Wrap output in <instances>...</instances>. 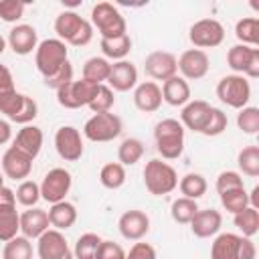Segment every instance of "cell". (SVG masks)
I'll use <instances>...</instances> for the list:
<instances>
[{
    "label": "cell",
    "instance_id": "57",
    "mask_svg": "<svg viewBox=\"0 0 259 259\" xmlns=\"http://www.w3.org/2000/svg\"><path fill=\"white\" fill-rule=\"evenodd\" d=\"M4 184V174H2V170H0V186Z\"/></svg>",
    "mask_w": 259,
    "mask_h": 259
},
{
    "label": "cell",
    "instance_id": "9",
    "mask_svg": "<svg viewBox=\"0 0 259 259\" xmlns=\"http://www.w3.org/2000/svg\"><path fill=\"white\" fill-rule=\"evenodd\" d=\"M99 85L91 83L87 79H79V81H71L63 87L57 89V101L61 107L65 109H79V107H87L91 103V99L95 97Z\"/></svg>",
    "mask_w": 259,
    "mask_h": 259
},
{
    "label": "cell",
    "instance_id": "52",
    "mask_svg": "<svg viewBox=\"0 0 259 259\" xmlns=\"http://www.w3.org/2000/svg\"><path fill=\"white\" fill-rule=\"evenodd\" d=\"M257 257V247L249 237H241L239 243V259H255Z\"/></svg>",
    "mask_w": 259,
    "mask_h": 259
},
{
    "label": "cell",
    "instance_id": "41",
    "mask_svg": "<svg viewBox=\"0 0 259 259\" xmlns=\"http://www.w3.org/2000/svg\"><path fill=\"white\" fill-rule=\"evenodd\" d=\"M196 210H198L196 200L184 198V196L172 200V204H170V214H172V219H174L178 225H188V223L192 221V217L196 214Z\"/></svg>",
    "mask_w": 259,
    "mask_h": 259
},
{
    "label": "cell",
    "instance_id": "48",
    "mask_svg": "<svg viewBox=\"0 0 259 259\" xmlns=\"http://www.w3.org/2000/svg\"><path fill=\"white\" fill-rule=\"evenodd\" d=\"M217 192H225V190H233V188H245V182H243V176L235 170H225L217 176Z\"/></svg>",
    "mask_w": 259,
    "mask_h": 259
},
{
    "label": "cell",
    "instance_id": "37",
    "mask_svg": "<svg viewBox=\"0 0 259 259\" xmlns=\"http://www.w3.org/2000/svg\"><path fill=\"white\" fill-rule=\"evenodd\" d=\"M101 241H103V239H101L97 233H83V235L75 241L73 257H75V259H95Z\"/></svg>",
    "mask_w": 259,
    "mask_h": 259
},
{
    "label": "cell",
    "instance_id": "8",
    "mask_svg": "<svg viewBox=\"0 0 259 259\" xmlns=\"http://www.w3.org/2000/svg\"><path fill=\"white\" fill-rule=\"evenodd\" d=\"M123 125H121V117L105 111V113H93L85 125H83V136L91 142L103 144V142H111L121 134Z\"/></svg>",
    "mask_w": 259,
    "mask_h": 259
},
{
    "label": "cell",
    "instance_id": "50",
    "mask_svg": "<svg viewBox=\"0 0 259 259\" xmlns=\"http://www.w3.org/2000/svg\"><path fill=\"white\" fill-rule=\"evenodd\" d=\"M125 259H156V249L150 243H134L125 253Z\"/></svg>",
    "mask_w": 259,
    "mask_h": 259
},
{
    "label": "cell",
    "instance_id": "3",
    "mask_svg": "<svg viewBox=\"0 0 259 259\" xmlns=\"http://www.w3.org/2000/svg\"><path fill=\"white\" fill-rule=\"evenodd\" d=\"M142 174H144L146 190L150 194H154V196L170 194L178 186V174H176V170L168 162H164L160 158L148 160Z\"/></svg>",
    "mask_w": 259,
    "mask_h": 259
},
{
    "label": "cell",
    "instance_id": "17",
    "mask_svg": "<svg viewBox=\"0 0 259 259\" xmlns=\"http://www.w3.org/2000/svg\"><path fill=\"white\" fill-rule=\"evenodd\" d=\"M117 229L127 241H142L150 231V217L138 208L125 210L117 221Z\"/></svg>",
    "mask_w": 259,
    "mask_h": 259
},
{
    "label": "cell",
    "instance_id": "18",
    "mask_svg": "<svg viewBox=\"0 0 259 259\" xmlns=\"http://www.w3.org/2000/svg\"><path fill=\"white\" fill-rule=\"evenodd\" d=\"M0 166H2V174L6 178H10V180H24V178H28V174L32 170V158H28L18 148L10 146L2 154Z\"/></svg>",
    "mask_w": 259,
    "mask_h": 259
},
{
    "label": "cell",
    "instance_id": "1",
    "mask_svg": "<svg viewBox=\"0 0 259 259\" xmlns=\"http://www.w3.org/2000/svg\"><path fill=\"white\" fill-rule=\"evenodd\" d=\"M57 38L71 47H85L93 38V26L75 10H65L55 18Z\"/></svg>",
    "mask_w": 259,
    "mask_h": 259
},
{
    "label": "cell",
    "instance_id": "31",
    "mask_svg": "<svg viewBox=\"0 0 259 259\" xmlns=\"http://www.w3.org/2000/svg\"><path fill=\"white\" fill-rule=\"evenodd\" d=\"M109 71H111V63L105 57H91L83 65V79L103 85V81H107L109 77Z\"/></svg>",
    "mask_w": 259,
    "mask_h": 259
},
{
    "label": "cell",
    "instance_id": "13",
    "mask_svg": "<svg viewBox=\"0 0 259 259\" xmlns=\"http://www.w3.org/2000/svg\"><path fill=\"white\" fill-rule=\"evenodd\" d=\"M36 255L38 259H75L65 235L57 229H49L36 239Z\"/></svg>",
    "mask_w": 259,
    "mask_h": 259
},
{
    "label": "cell",
    "instance_id": "28",
    "mask_svg": "<svg viewBox=\"0 0 259 259\" xmlns=\"http://www.w3.org/2000/svg\"><path fill=\"white\" fill-rule=\"evenodd\" d=\"M239 243H241V235L235 233L217 235L210 245V259H239Z\"/></svg>",
    "mask_w": 259,
    "mask_h": 259
},
{
    "label": "cell",
    "instance_id": "22",
    "mask_svg": "<svg viewBox=\"0 0 259 259\" xmlns=\"http://www.w3.org/2000/svg\"><path fill=\"white\" fill-rule=\"evenodd\" d=\"M107 83L111 91H130L138 85V69L130 61H115L111 65Z\"/></svg>",
    "mask_w": 259,
    "mask_h": 259
},
{
    "label": "cell",
    "instance_id": "15",
    "mask_svg": "<svg viewBox=\"0 0 259 259\" xmlns=\"http://www.w3.org/2000/svg\"><path fill=\"white\" fill-rule=\"evenodd\" d=\"M176 65H178V71L182 73V79L196 81V79H202L208 73L210 61H208V55L204 51H200V49H188V51H184L176 59Z\"/></svg>",
    "mask_w": 259,
    "mask_h": 259
},
{
    "label": "cell",
    "instance_id": "4",
    "mask_svg": "<svg viewBox=\"0 0 259 259\" xmlns=\"http://www.w3.org/2000/svg\"><path fill=\"white\" fill-rule=\"evenodd\" d=\"M67 61H69V49L59 38H45L38 42L34 51V65H36V71L42 75V79L53 75Z\"/></svg>",
    "mask_w": 259,
    "mask_h": 259
},
{
    "label": "cell",
    "instance_id": "19",
    "mask_svg": "<svg viewBox=\"0 0 259 259\" xmlns=\"http://www.w3.org/2000/svg\"><path fill=\"white\" fill-rule=\"evenodd\" d=\"M188 225H190V231L194 237L208 239V237L219 235L221 225H223V214L214 208H198Z\"/></svg>",
    "mask_w": 259,
    "mask_h": 259
},
{
    "label": "cell",
    "instance_id": "39",
    "mask_svg": "<svg viewBox=\"0 0 259 259\" xmlns=\"http://www.w3.org/2000/svg\"><path fill=\"white\" fill-rule=\"evenodd\" d=\"M237 166L245 176L257 178L259 176V148L257 146H245L237 156Z\"/></svg>",
    "mask_w": 259,
    "mask_h": 259
},
{
    "label": "cell",
    "instance_id": "45",
    "mask_svg": "<svg viewBox=\"0 0 259 259\" xmlns=\"http://www.w3.org/2000/svg\"><path fill=\"white\" fill-rule=\"evenodd\" d=\"M113 103H115V95H113L111 87H109V85H99L95 97L91 99V103H89L87 107H89L93 113H105V111H111Z\"/></svg>",
    "mask_w": 259,
    "mask_h": 259
},
{
    "label": "cell",
    "instance_id": "55",
    "mask_svg": "<svg viewBox=\"0 0 259 259\" xmlns=\"http://www.w3.org/2000/svg\"><path fill=\"white\" fill-rule=\"evenodd\" d=\"M249 206H253V208L259 210V186H253V190L249 194Z\"/></svg>",
    "mask_w": 259,
    "mask_h": 259
},
{
    "label": "cell",
    "instance_id": "36",
    "mask_svg": "<svg viewBox=\"0 0 259 259\" xmlns=\"http://www.w3.org/2000/svg\"><path fill=\"white\" fill-rule=\"evenodd\" d=\"M233 223H235V227L243 233L241 237H255L257 235V231H259V210L257 208H253V206H247V208H243L241 212H237V214H233Z\"/></svg>",
    "mask_w": 259,
    "mask_h": 259
},
{
    "label": "cell",
    "instance_id": "27",
    "mask_svg": "<svg viewBox=\"0 0 259 259\" xmlns=\"http://www.w3.org/2000/svg\"><path fill=\"white\" fill-rule=\"evenodd\" d=\"M47 214H49L51 227L57 229V231H67V229H71V227L75 225V221H77V208H75V204L69 202V200H61V202L51 204V208H49Z\"/></svg>",
    "mask_w": 259,
    "mask_h": 259
},
{
    "label": "cell",
    "instance_id": "34",
    "mask_svg": "<svg viewBox=\"0 0 259 259\" xmlns=\"http://www.w3.org/2000/svg\"><path fill=\"white\" fill-rule=\"evenodd\" d=\"M144 156V142L138 138H125L117 148V160L121 166H134Z\"/></svg>",
    "mask_w": 259,
    "mask_h": 259
},
{
    "label": "cell",
    "instance_id": "42",
    "mask_svg": "<svg viewBox=\"0 0 259 259\" xmlns=\"http://www.w3.org/2000/svg\"><path fill=\"white\" fill-rule=\"evenodd\" d=\"M16 196V202L26 206V208H32L36 206V202L40 200V186L34 182V180H22L14 192Z\"/></svg>",
    "mask_w": 259,
    "mask_h": 259
},
{
    "label": "cell",
    "instance_id": "46",
    "mask_svg": "<svg viewBox=\"0 0 259 259\" xmlns=\"http://www.w3.org/2000/svg\"><path fill=\"white\" fill-rule=\"evenodd\" d=\"M26 4L20 0H0V18L4 22H16L22 18Z\"/></svg>",
    "mask_w": 259,
    "mask_h": 259
},
{
    "label": "cell",
    "instance_id": "54",
    "mask_svg": "<svg viewBox=\"0 0 259 259\" xmlns=\"http://www.w3.org/2000/svg\"><path fill=\"white\" fill-rule=\"evenodd\" d=\"M10 138H12L10 123H8L6 119H2V117H0V146H2V144H6V142H10Z\"/></svg>",
    "mask_w": 259,
    "mask_h": 259
},
{
    "label": "cell",
    "instance_id": "7",
    "mask_svg": "<svg viewBox=\"0 0 259 259\" xmlns=\"http://www.w3.org/2000/svg\"><path fill=\"white\" fill-rule=\"evenodd\" d=\"M0 113H4L10 121L28 125L38 115V105L32 97L18 91H10L6 95H0Z\"/></svg>",
    "mask_w": 259,
    "mask_h": 259
},
{
    "label": "cell",
    "instance_id": "38",
    "mask_svg": "<svg viewBox=\"0 0 259 259\" xmlns=\"http://www.w3.org/2000/svg\"><path fill=\"white\" fill-rule=\"evenodd\" d=\"M2 259H32V243L30 239L16 235L14 239L4 243Z\"/></svg>",
    "mask_w": 259,
    "mask_h": 259
},
{
    "label": "cell",
    "instance_id": "25",
    "mask_svg": "<svg viewBox=\"0 0 259 259\" xmlns=\"http://www.w3.org/2000/svg\"><path fill=\"white\" fill-rule=\"evenodd\" d=\"M42 130L38 125H22L18 132H16V138L12 140V146L18 148L20 152H24L28 158H36L40 154V148H42Z\"/></svg>",
    "mask_w": 259,
    "mask_h": 259
},
{
    "label": "cell",
    "instance_id": "2",
    "mask_svg": "<svg viewBox=\"0 0 259 259\" xmlns=\"http://www.w3.org/2000/svg\"><path fill=\"white\" fill-rule=\"evenodd\" d=\"M154 142L162 160L180 158L184 150V125L174 117H166L158 121L154 127Z\"/></svg>",
    "mask_w": 259,
    "mask_h": 259
},
{
    "label": "cell",
    "instance_id": "53",
    "mask_svg": "<svg viewBox=\"0 0 259 259\" xmlns=\"http://www.w3.org/2000/svg\"><path fill=\"white\" fill-rule=\"evenodd\" d=\"M16 204V196H14V190L8 188L6 184L0 186V206H14Z\"/></svg>",
    "mask_w": 259,
    "mask_h": 259
},
{
    "label": "cell",
    "instance_id": "35",
    "mask_svg": "<svg viewBox=\"0 0 259 259\" xmlns=\"http://www.w3.org/2000/svg\"><path fill=\"white\" fill-rule=\"evenodd\" d=\"M99 182L109 190L121 188L125 184V166H121L119 162H107L99 170Z\"/></svg>",
    "mask_w": 259,
    "mask_h": 259
},
{
    "label": "cell",
    "instance_id": "51",
    "mask_svg": "<svg viewBox=\"0 0 259 259\" xmlns=\"http://www.w3.org/2000/svg\"><path fill=\"white\" fill-rule=\"evenodd\" d=\"M10 91H16L14 89V79H12V73L6 65H0V95H6Z\"/></svg>",
    "mask_w": 259,
    "mask_h": 259
},
{
    "label": "cell",
    "instance_id": "21",
    "mask_svg": "<svg viewBox=\"0 0 259 259\" xmlns=\"http://www.w3.org/2000/svg\"><path fill=\"white\" fill-rule=\"evenodd\" d=\"M210 109H212V105L206 103L204 99H194V101L190 99L180 111V123L184 127H188L190 132L200 134L208 115H210Z\"/></svg>",
    "mask_w": 259,
    "mask_h": 259
},
{
    "label": "cell",
    "instance_id": "16",
    "mask_svg": "<svg viewBox=\"0 0 259 259\" xmlns=\"http://www.w3.org/2000/svg\"><path fill=\"white\" fill-rule=\"evenodd\" d=\"M144 71L148 77H152L156 81H168L170 77H174L178 73L176 57L168 51H154L146 57Z\"/></svg>",
    "mask_w": 259,
    "mask_h": 259
},
{
    "label": "cell",
    "instance_id": "11",
    "mask_svg": "<svg viewBox=\"0 0 259 259\" xmlns=\"http://www.w3.org/2000/svg\"><path fill=\"white\" fill-rule=\"evenodd\" d=\"M227 65L247 79L259 77V49L247 45H233L227 53Z\"/></svg>",
    "mask_w": 259,
    "mask_h": 259
},
{
    "label": "cell",
    "instance_id": "40",
    "mask_svg": "<svg viewBox=\"0 0 259 259\" xmlns=\"http://www.w3.org/2000/svg\"><path fill=\"white\" fill-rule=\"evenodd\" d=\"M221 196V204L227 212H241L243 208L249 206V192L245 188H233V190H225L219 194Z\"/></svg>",
    "mask_w": 259,
    "mask_h": 259
},
{
    "label": "cell",
    "instance_id": "26",
    "mask_svg": "<svg viewBox=\"0 0 259 259\" xmlns=\"http://www.w3.org/2000/svg\"><path fill=\"white\" fill-rule=\"evenodd\" d=\"M160 89H162V101H166L172 107H184L190 101V85L186 79L178 75L164 81Z\"/></svg>",
    "mask_w": 259,
    "mask_h": 259
},
{
    "label": "cell",
    "instance_id": "6",
    "mask_svg": "<svg viewBox=\"0 0 259 259\" xmlns=\"http://www.w3.org/2000/svg\"><path fill=\"white\" fill-rule=\"evenodd\" d=\"M217 97L233 109H243V107H247V103L251 99V83L247 77L237 75V73L225 75L217 83Z\"/></svg>",
    "mask_w": 259,
    "mask_h": 259
},
{
    "label": "cell",
    "instance_id": "47",
    "mask_svg": "<svg viewBox=\"0 0 259 259\" xmlns=\"http://www.w3.org/2000/svg\"><path fill=\"white\" fill-rule=\"evenodd\" d=\"M73 81V65L67 61L61 69H57L53 75H49V77H45V85L49 87V89H59V87H63V85H67V83H71Z\"/></svg>",
    "mask_w": 259,
    "mask_h": 259
},
{
    "label": "cell",
    "instance_id": "20",
    "mask_svg": "<svg viewBox=\"0 0 259 259\" xmlns=\"http://www.w3.org/2000/svg\"><path fill=\"white\" fill-rule=\"evenodd\" d=\"M8 47L14 51V55H30L32 51H36L38 47V34L36 28L30 24H16L10 28L8 32Z\"/></svg>",
    "mask_w": 259,
    "mask_h": 259
},
{
    "label": "cell",
    "instance_id": "49",
    "mask_svg": "<svg viewBox=\"0 0 259 259\" xmlns=\"http://www.w3.org/2000/svg\"><path fill=\"white\" fill-rule=\"evenodd\" d=\"M95 259H125V251L115 241H101Z\"/></svg>",
    "mask_w": 259,
    "mask_h": 259
},
{
    "label": "cell",
    "instance_id": "5",
    "mask_svg": "<svg viewBox=\"0 0 259 259\" xmlns=\"http://www.w3.org/2000/svg\"><path fill=\"white\" fill-rule=\"evenodd\" d=\"M91 26L97 28L101 38H115L125 34V18L111 2H97L91 8Z\"/></svg>",
    "mask_w": 259,
    "mask_h": 259
},
{
    "label": "cell",
    "instance_id": "44",
    "mask_svg": "<svg viewBox=\"0 0 259 259\" xmlns=\"http://www.w3.org/2000/svg\"><path fill=\"white\" fill-rule=\"evenodd\" d=\"M227 125H229L227 113L223 109H219V107H212L210 109V115H208V119H206V123H204V127H202L200 134L202 136H208V138H214V136H221L227 130Z\"/></svg>",
    "mask_w": 259,
    "mask_h": 259
},
{
    "label": "cell",
    "instance_id": "43",
    "mask_svg": "<svg viewBox=\"0 0 259 259\" xmlns=\"http://www.w3.org/2000/svg\"><path fill=\"white\" fill-rule=\"evenodd\" d=\"M237 125L243 134L247 136H255L259 132V109L253 105H247L243 109H239L237 113Z\"/></svg>",
    "mask_w": 259,
    "mask_h": 259
},
{
    "label": "cell",
    "instance_id": "12",
    "mask_svg": "<svg viewBox=\"0 0 259 259\" xmlns=\"http://www.w3.org/2000/svg\"><path fill=\"white\" fill-rule=\"evenodd\" d=\"M38 186H40V198L47 200L49 204H55V202L65 200V196L69 194V190L73 186V178H71L69 170L53 168L45 174V178Z\"/></svg>",
    "mask_w": 259,
    "mask_h": 259
},
{
    "label": "cell",
    "instance_id": "56",
    "mask_svg": "<svg viewBox=\"0 0 259 259\" xmlns=\"http://www.w3.org/2000/svg\"><path fill=\"white\" fill-rule=\"evenodd\" d=\"M4 49H6V40H4L2 36H0V55L4 53Z\"/></svg>",
    "mask_w": 259,
    "mask_h": 259
},
{
    "label": "cell",
    "instance_id": "23",
    "mask_svg": "<svg viewBox=\"0 0 259 259\" xmlns=\"http://www.w3.org/2000/svg\"><path fill=\"white\" fill-rule=\"evenodd\" d=\"M134 105L144 113H154L162 105V89L156 81H144L134 89Z\"/></svg>",
    "mask_w": 259,
    "mask_h": 259
},
{
    "label": "cell",
    "instance_id": "33",
    "mask_svg": "<svg viewBox=\"0 0 259 259\" xmlns=\"http://www.w3.org/2000/svg\"><path fill=\"white\" fill-rule=\"evenodd\" d=\"M235 36L239 38V45L257 47L259 42V20L255 16H245L235 24Z\"/></svg>",
    "mask_w": 259,
    "mask_h": 259
},
{
    "label": "cell",
    "instance_id": "30",
    "mask_svg": "<svg viewBox=\"0 0 259 259\" xmlns=\"http://www.w3.org/2000/svg\"><path fill=\"white\" fill-rule=\"evenodd\" d=\"M20 233V214L14 206H0V241L6 243Z\"/></svg>",
    "mask_w": 259,
    "mask_h": 259
},
{
    "label": "cell",
    "instance_id": "29",
    "mask_svg": "<svg viewBox=\"0 0 259 259\" xmlns=\"http://www.w3.org/2000/svg\"><path fill=\"white\" fill-rule=\"evenodd\" d=\"M99 49L103 53V57L109 61H125V57L130 55L132 51V38L130 34H121V36H115V38H101L99 42Z\"/></svg>",
    "mask_w": 259,
    "mask_h": 259
},
{
    "label": "cell",
    "instance_id": "10",
    "mask_svg": "<svg viewBox=\"0 0 259 259\" xmlns=\"http://www.w3.org/2000/svg\"><path fill=\"white\" fill-rule=\"evenodd\" d=\"M188 38L194 49H214L225 40V26L217 18H200L188 28Z\"/></svg>",
    "mask_w": 259,
    "mask_h": 259
},
{
    "label": "cell",
    "instance_id": "14",
    "mask_svg": "<svg viewBox=\"0 0 259 259\" xmlns=\"http://www.w3.org/2000/svg\"><path fill=\"white\" fill-rule=\"evenodd\" d=\"M55 150L65 162H77L83 156L81 132L73 125H61L55 134Z\"/></svg>",
    "mask_w": 259,
    "mask_h": 259
},
{
    "label": "cell",
    "instance_id": "24",
    "mask_svg": "<svg viewBox=\"0 0 259 259\" xmlns=\"http://www.w3.org/2000/svg\"><path fill=\"white\" fill-rule=\"evenodd\" d=\"M51 223H49V214L47 210L32 206L26 208L24 212H20V233L26 239H38L45 231H49Z\"/></svg>",
    "mask_w": 259,
    "mask_h": 259
},
{
    "label": "cell",
    "instance_id": "32",
    "mask_svg": "<svg viewBox=\"0 0 259 259\" xmlns=\"http://www.w3.org/2000/svg\"><path fill=\"white\" fill-rule=\"evenodd\" d=\"M206 178L198 172H188L184 174L180 180H178V188L182 192L184 198H192V200H198L200 196H204L206 192Z\"/></svg>",
    "mask_w": 259,
    "mask_h": 259
}]
</instances>
